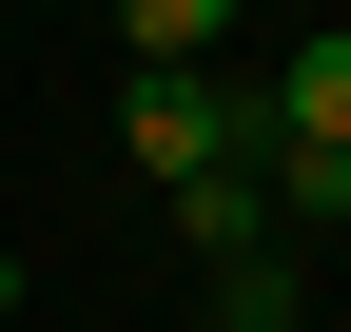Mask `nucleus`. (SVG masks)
Instances as JSON below:
<instances>
[{"label": "nucleus", "mask_w": 351, "mask_h": 332, "mask_svg": "<svg viewBox=\"0 0 351 332\" xmlns=\"http://www.w3.org/2000/svg\"><path fill=\"white\" fill-rule=\"evenodd\" d=\"M215 332H313V274H293V235L215 254Z\"/></svg>", "instance_id": "obj_3"}, {"label": "nucleus", "mask_w": 351, "mask_h": 332, "mask_svg": "<svg viewBox=\"0 0 351 332\" xmlns=\"http://www.w3.org/2000/svg\"><path fill=\"white\" fill-rule=\"evenodd\" d=\"M234 137H254V78H215V59H137L117 78V156L137 176H215Z\"/></svg>", "instance_id": "obj_1"}, {"label": "nucleus", "mask_w": 351, "mask_h": 332, "mask_svg": "<svg viewBox=\"0 0 351 332\" xmlns=\"http://www.w3.org/2000/svg\"><path fill=\"white\" fill-rule=\"evenodd\" d=\"M0 332H20V254H0Z\"/></svg>", "instance_id": "obj_5"}, {"label": "nucleus", "mask_w": 351, "mask_h": 332, "mask_svg": "<svg viewBox=\"0 0 351 332\" xmlns=\"http://www.w3.org/2000/svg\"><path fill=\"white\" fill-rule=\"evenodd\" d=\"M176 235H195V254H254V235H293V215H274L254 156H215V176H176Z\"/></svg>", "instance_id": "obj_2"}, {"label": "nucleus", "mask_w": 351, "mask_h": 332, "mask_svg": "<svg viewBox=\"0 0 351 332\" xmlns=\"http://www.w3.org/2000/svg\"><path fill=\"white\" fill-rule=\"evenodd\" d=\"M234 0H117V59H215Z\"/></svg>", "instance_id": "obj_4"}]
</instances>
